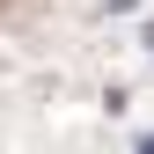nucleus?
I'll list each match as a JSON object with an SVG mask.
<instances>
[{"instance_id": "f03ea898", "label": "nucleus", "mask_w": 154, "mask_h": 154, "mask_svg": "<svg viewBox=\"0 0 154 154\" xmlns=\"http://www.w3.org/2000/svg\"><path fill=\"white\" fill-rule=\"evenodd\" d=\"M147 44H154V29H147Z\"/></svg>"}, {"instance_id": "f257e3e1", "label": "nucleus", "mask_w": 154, "mask_h": 154, "mask_svg": "<svg viewBox=\"0 0 154 154\" xmlns=\"http://www.w3.org/2000/svg\"><path fill=\"white\" fill-rule=\"evenodd\" d=\"M140 154H154V132H140Z\"/></svg>"}]
</instances>
